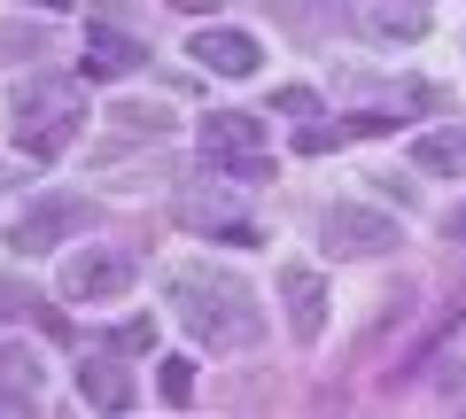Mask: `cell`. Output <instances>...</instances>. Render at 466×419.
<instances>
[{
    "mask_svg": "<svg viewBox=\"0 0 466 419\" xmlns=\"http://www.w3.org/2000/svg\"><path fill=\"white\" fill-rule=\"evenodd\" d=\"M164 295L179 311V326L210 350H249L265 334V311H257V287L241 272H218V264H171L164 272Z\"/></svg>",
    "mask_w": 466,
    "mask_h": 419,
    "instance_id": "1",
    "label": "cell"
},
{
    "mask_svg": "<svg viewBox=\"0 0 466 419\" xmlns=\"http://www.w3.org/2000/svg\"><path fill=\"white\" fill-rule=\"evenodd\" d=\"M70 133H78V85L39 78L16 94V148L24 155H63Z\"/></svg>",
    "mask_w": 466,
    "mask_h": 419,
    "instance_id": "2",
    "label": "cell"
},
{
    "mask_svg": "<svg viewBox=\"0 0 466 419\" xmlns=\"http://www.w3.org/2000/svg\"><path fill=\"white\" fill-rule=\"evenodd\" d=\"M319 234H327L334 256H389L397 249V218L389 210H366V202H327V218H319Z\"/></svg>",
    "mask_w": 466,
    "mask_h": 419,
    "instance_id": "3",
    "label": "cell"
},
{
    "mask_svg": "<svg viewBox=\"0 0 466 419\" xmlns=\"http://www.w3.org/2000/svg\"><path fill=\"white\" fill-rule=\"evenodd\" d=\"M202 155H210L218 171H241V179H265V125H257L249 109H218V117L202 125Z\"/></svg>",
    "mask_w": 466,
    "mask_h": 419,
    "instance_id": "4",
    "label": "cell"
},
{
    "mask_svg": "<svg viewBox=\"0 0 466 419\" xmlns=\"http://www.w3.org/2000/svg\"><path fill=\"white\" fill-rule=\"evenodd\" d=\"M187 55H195L202 70H218V78H257V63H265V39L241 32V24H202V32L187 39Z\"/></svg>",
    "mask_w": 466,
    "mask_h": 419,
    "instance_id": "5",
    "label": "cell"
},
{
    "mask_svg": "<svg viewBox=\"0 0 466 419\" xmlns=\"http://www.w3.org/2000/svg\"><path fill=\"white\" fill-rule=\"evenodd\" d=\"M86 225H94V210H86L78 195H47V202H32L16 218V249L39 256V249H55V241H78Z\"/></svg>",
    "mask_w": 466,
    "mask_h": 419,
    "instance_id": "6",
    "label": "cell"
},
{
    "mask_svg": "<svg viewBox=\"0 0 466 419\" xmlns=\"http://www.w3.org/2000/svg\"><path fill=\"white\" fill-rule=\"evenodd\" d=\"M133 287V256H116V249H86L63 264V295L70 303H116Z\"/></svg>",
    "mask_w": 466,
    "mask_h": 419,
    "instance_id": "7",
    "label": "cell"
},
{
    "mask_svg": "<svg viewBox=\"0 0 466 419\" xmlns=\"http://www.w3.org/2000/svg\"><path fill=\"white\" fill-rule=\"evenodd\" d=\"M280 303H288V326H296L303 342L327 334V280H319L311 264H280Z\"/></svg>",
    "mask_w": 466,
    "mask_h": 419,
    "instance_id": "8",
    "label": "cell"
},
{
    "mask_svg": "<svg viewBox=\"0 0 466 419\" xmlns=\"http://www.w3.org/2000/svg\"><path fill=\"white\" fill-rule=\"evenodd\" d=\"M39 381H47V357L32 342H0V412H32Z\"/></svg>",
    "mask_w": 466,
    "mask_h": 419,
    "instance_id": "9",
    "label": "cell"
},
{
    "mask_svg": "<svg viewBox=\"0 0 466 419\" xmlns=\"http://www.w3.org/2000/svg\"><path fill=\"white\" fill-rule=\"evenodd\" d=\"M404 155H412V171H428V179H466V133H459V125L420 133Z\"/></svg>",
    "mask_w": 466,
    "mask_h": 419,
    "instance_id": "10",
    "label": "cell"
},
{
    "mask_svg": "<svg viewBox=\"0 0 466 419\" xmlns=\"http://www.w3.org/2000/svg\"><path fill=\"white\" fill-rule=\"evenodd\" d=\"M366 32L389 47H412V39H428V0H366Z\"/></svg>",
    "mask_w": 466,
    "mask_h": 419,
    "instance_id": "11",
    "label": "cell"
},
{
    "mask_svg": "<svg viewBox=\"0 0 466 419\" xmlns=\"http://www.w3.org/2000/svg\"><path fill=\"white\" fill-rule=\"evenodd\" d=\"M140 39L133 32H109V24H101L94 39H86V70H94V78H125V70H140Z\"/></svg>",
    "mask_w": 466,
    "mask_h": 419,
    "instance_id": "12",
    "label": "cell"
},
{
    "mask_svg": "<svg viewBox=\"0 0 466 419\" xmlns=\"http://www.w3.org/2000/svg\"><path fill=\"white\" fill-rule=\"evenodd\" d=\"M78 396L94 404V412H133V381H125L116 365H101V357L78 365Z\"/></svg>",
    "mask_w": 466,
    "mask_h": 419,
    "instance_id": "13",
    "label": "cell"
},
{
    "mask_svg": "<svg viewBox=\"0 0 466 419\" xmlns=\"http://www.w3.org/2000/svg\"><path fill=\"white\" fill-rule=\"evenodd\" d=\"M109 117L125 125V133H140V140H164L171 133V109H164V101H116Z\"/></svg>",
    "mask_w": 466,
    "mask_h": 419,
    "instance_id": "14",
    "label": "cell"
},
{
    "mask_svg": "<svg viewBox=\"0 0 466 419\" xmlns=\"http://www.w3.org/2000/svg\"><path fill=\"white\" fill-rule=\"evenodd\" d=\"M32 303H39V287H24V280L0 272V326H8V319H32Z\"/></svg>",
    "mask_w": 466,
    "mask_h": 419,
    "instance_id": "15",
    "label": "cell"
},
{
    "mask_svg": "<svg viewBox=\"0 0 466 419\" xmlns=\"http://www.w3.org/2000/svg\"><path fill=\"white\" fill-rule=\"evenodd\" d=\"M195 396V365L187 357H164V404H187Z\"/></svg>",
    "mask_w": 466,
    "mask_h": 419,
    "instance_id": "16",
    "label": "cell"
},
{
    "mask_svg": "<svg viewBox=\"0 0 466 419\" xmlns=\"http://www.w3.org/2000/svg\"><path fill=\"white\" fill-rule=\"evenodd\" d=\"M272 117H319V94H311V85H280Z\"/></svg>",
    "mask_w": 466,
    "mask_h": 419,
    "instance_id": "17",
    "label": "cell"
},
{
    "mask_svg": "<svg viewBox=\"0 0 466 419\" xmlns=\"http://www.w3.org/2000/svg\"><path fill=\"white\" fill-rule=\"evenodd\" d=\"M443 404H451V412H466V373H451V381H443Z\"/></svg>",
    "mask_w": 466,
    "mask_h": 419,
    "instance_id": "18",
    "label": "cell"
},
{
    "mask_svg": "<svg viewBox=\"0 0 466 419\" xmlns=\"http://www.w3.org/2000/svg\"><path fill=\"white\" fill-rule=\"evenodd\" d=\"M24 8H63V0H24Z\"/></svg>",
    "mask_w": 466,
    "mask_h": 419,
    "instance_id": "19",
    "label": "cell"
}]
</instances>
